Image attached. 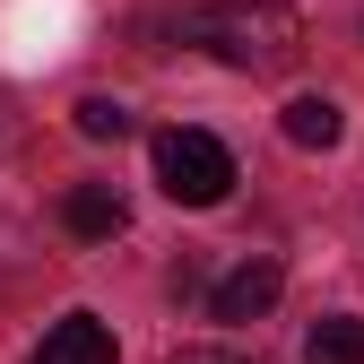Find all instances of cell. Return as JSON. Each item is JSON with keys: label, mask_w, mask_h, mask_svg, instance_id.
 Instances as JSON below:
<instances>
[{"label": "cell", "mask_w": 364, "mask_h": 364, "mask_svg": "<svg viewBox=\"0 0 364 364\" xmlns=\"http://www.w3.org/2000/svg\"><path fill=\"white\" fill-rule=\"evenodd\" d=\"M304 364H364V321L355 312H330V321L304 338Z\"/></svg>", "instance_id": "obj_7"}, {"label": "cell", "mask_w": 364, "mask_h": 364, "mask_svg": "<svg viewBox=\"0 0 364 364\" xmlns=\"http://www.w3.org/2000/svg\"><path fill=\"white\" fill-rule=\"evenodd\" d=\"M182 35L208 43L225 70H252V78H278L304 61V18L278 9V0H217V9H191Z\"/></svg>", "instance_id": "obj_1"}, {"label": "cell", "mask_w": 364, "mask_h": 364, "mask_svg": "<svg viewBox=\"0 0 364 364\" xmlns=\"http://www.w3.org/2000/svg\"><path fill=\"white\" fill-rule=\"evenodd\" d=\"M35 364H113V330L96 321V312H61V321L43 330Z\"/></svg>", "instance_id": "obj_4"}, {"label": "cell", "mask_w": 364, "mask_h": 364, "mask_svg": "<svg viewBox=\"0 0 364 364\" xmlns=\"http://www.w3.org/2000/svg\"><path fill=\"white\" fill-rule=\"evenodd\" d=\"M278 260H243V269H225V278L208 287V312H217V321H260V312L269 304H278Z\"/></svg>", "instance_id": "obj_3"}, {"label": "cell", "mask_w": 364, "mask_h": 364, "mask_svg": "<svg viewBox=\"0 0 364 364\" xmlns=\"http://www.w3.org/2000/svg\"><path fill=\"white\" fill-rule=\"evenodd\" d=\"M78 130H87V139H122V130H130V105L122 96H78Z\"/></svg>", "instance_id": "obj_8"}, {"label": "cell", "mask_w": 364, "mask_h": 364, "mask_svg": "<svg viewBox=\"0 0 364 364\" xmlns=\"http://www.w3.org/2000/svg\"><path fill=\"white\" fill-rule=\"evenodd\" d=\"M287 139H295V148H338V139H347V113H338L330 96H295V105H287Z\"/></svg>", "instance_id": "obj_6"}, {"label": "cell", "mask_w": 364, "mask_h": 364, "mask_svg": "<svg viewBox=\"0 0 364 364\" xmlns=\"http://www.w3.org/2000/svg\"><path fill=\"white\" fill-rule=\"evenodd\" d=\"M173 364H243V355H217V347H191V355H173Z\"/></svg>", "instance_id": "obj_9"}, {"label": "cell", "mask_w": 364, "mask_h": 364, "mask_svg": "<svg viewBox=\"0 0 364 364\" xmlns=\"http://www.w3.org/2000/svg\"><path fill=\"white\" fill-rule=\"evenodd\" d=\"M61 225H70L78 243H105V235H122V225H130V200L113 191V182H78V191L61 200Z\"/></svg>", "instance_id": "obj_5"}, {"label": "cell", "mask_w": 364, "mask_h": 364, "mask_svg": "<svg viewBox=\"0 0 364 364\" xmlns=\"http://www.w3.org/2000/svg\"><path fill=\"white\" fill-rule=\"evenodd\" d=\"M156 191L182 200V208H217L225 191H235V156H225V139H208V130H156Z\"/></svg>", "instance_id": "obj_2"}]
</instances>
